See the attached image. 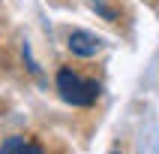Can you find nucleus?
I'll list each match as a JSON object with an SVG mask.
<instances>
[{
	"instance_id": "3",
	"label": "nucleus",
	"mask_w": 159,
	"mask_h": 154,
	"mask_svg": "<svg viewBox=\"0 0 159 154\" xmlns=\"http://www.w3.org/2000/svg\"><path fill=\"white\" fill-rule=\"evenodd\" d=\"M0 154H45V148L42 142H36L30 136H9L0 148Z\"/></svg>"
},
{
	"instance_id": "1",
	"label": "nucleus",
	"mask_w": 159,
	"mask_h": 154,
	"mask_svg": "<svg viewBox=\"0 0 159 154\" xmlns=\"http://www.w3.org/2000/svg\"><path fill=\"white\" fill-rule=\"evenodd\" d=\"M54 85H57V94H60L69 106H93V103L99 100V94H102L99 82L81 79L78 72L69 70V67H60V70H57Z\"/></svg>"
},
{
	"instance_id": "2",
	"label": "nucleus",
	"mask_w": 159,
	"mask_h": 154,
	"mask_svg": "<svg viewBox=\"0 0 159 154\" xmlns=\"http://www.w3.org/2000/svg\"><path fill=\"white\" fill-rule=\"evenodd\" d=\"M69 52L78 54V57H96L102 52V39L90 30H69Z\"/></svg>"
},
{
	"instance_id": "4",
	"label": "nucleus",
	"mask_w": 159,
	"mask_h": 154,
	"mask_svg": "<svg viewBox=\"0 0 159 154\" xmlns=\"http://www.w3.org/2000/svg\"><path fill=\"white\" fill-rule=\"evenodd\" d=\"M111 154H120V151H117V148H114V151H111Z\"/></svg>"
}]
</instances>
